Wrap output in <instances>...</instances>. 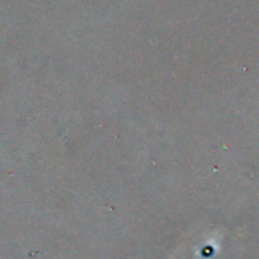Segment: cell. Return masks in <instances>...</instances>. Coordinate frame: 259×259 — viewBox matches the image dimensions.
<instances>
[{
	"mask_svg": "<svg viewBox=\"0 0 259 259\" xmlns=\"http://www.w3.org/2000/svg\"><path fill=\"white\" fill-rule=\"evenodd\" d=\"M219 250H220V241L215 237H211L196 247L194 256L196 259H214Z\"/></svg>",
	"mask_w": 259,
	"mask_h": 259,
	"instance_id": "1",
	"label": "cell"
}]
</instances>
